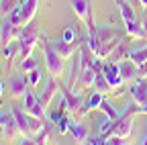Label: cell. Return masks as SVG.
<instances>
[{"label":"cell","mask_w":147,"mask_h":145,"mask_svg":"<svg viewBox=\"0 0 147 145\" xmlns=\"http://www.w3.org/2000/svg\"><path fill=\"white\" fill-rule=\"evenodd\" d=\"M39 39H45V37H43L39 25H37L35 21L23 25L21 31H18V37H16V41H18V55H16V57L21 59V61L27 59L31 53H33L35 45L39 43Z\"/></svg>","instance_id":"obj_1"},{"label":"cell","mask_w":147,"mask_h":145,"mask_svg":"<svg viewBox=\"0 0 147 145\" xmlns=\"http://www.w3.org/2000/svg\"><path fill=\"white\" fill-rule=\"evenodd\" d=\"M43 57H45V65H47V71L49 76L53 78H61L63 71H65V59L55 51L53 43L51 41H45L43 39Z\"/></svg>","instance_id":"obj_2"},{"label":"cell","mask_w":147,"mask_h":145,"mask_svg":"<svg viewBox=\"0 0 147 145\" xmlns=\"http://www.w3.org/2000/svg\"><path fill=\"white\" fill-rule=\"evenodd\" d=\"M69 4L74 8V12L78 14V19L86 25L88 33H94L96 31V23H94V12H92V2L90 0H69Z\"/></svg>","instance_id":"obj_3"},{"label":"cell","mask_w":147,"mask_h":145,"mask_svg":"<svg viewBox=\"0 0 147 145\" xmlns=\"http://www.w3.org/2000/svg\"><path fill=\"white\" fill-rule=\"evenodd\" d=\"M102 74L106 78V82L113 86V96H121V88L125 84V80L121 78V71H119V63H113V61H106L102 65Z\"/></svg>","instance_id":"obj_4"},{"label":"cell","mask_w":147,"mask_h":145,"mask_svg":"<svg viewBox=\"0 0 147 145\" xmlns=\"http://www.w3.org/2000/svg\"><path fill=\"white\" fill-rule=\"evenodd\" d=\"M0 131H2V135L8 141H14V139L21 137V131H18V125H16V119L12 113L0 115Z\"/></svg>","instance_id":"obj_5"},{"label":"cell","mask_w":147,"mask_h":145,"mask_svg":"<svg viewBox=\"0 0 147 145\" xmlns=\"http://www.w3.org/2000/svg\"><path fill=\"white\" fill-rule=\"evenodd\" d=\"M59 88H61L63 100H65V104H67V113H69V115H78V111H80L82 104H84L82 94L74 92V88H69L67 84H65V86H59Z\"/></svg>","instance_id":"obj_6"},{"label":"cell","mask_w":147,"mask_h":145,"mask_svg":"<svg viewBox=\"0 0 147 145\" xmlns=\"http://www.w3.org/2000/svg\"><path fill=\"white\" fill-rule=\"evenodd\" d=\"M25 111L29 113V115H33V117H39V119H45V106L41 104V100H39V96H37L33 90H27L25 92Z\"/></svg>","instance_id":"obj_7"},{"label":"cell","mask_w":147,"mask_h":145,"mask_svg":"<svg viewBox=\"0 0 147 145\" xmlns=\"http://www.w3.org/2000/svg\"><path fill=\"white\" fill-rule=\"evenodd\" d=\"M129 94H131L133 102H137L139 106H145L147 104V80L137 78V82L131 84V88H129Z\"/></svg>","instance_id":"obj_8"},{"label":"cell","mask_w":147,"mask_h":145,"mask_svg":"<svg viewBox=\"0 0 147 145\" xmlns=\"http://www.w3.org/2000/svg\"><path fill=\"white\" fill-rule=\"evenodd\" d=\"M18 31H21V27H16L8 16L2 21V25H0V43L2 45H8L12 41H16L18 37Z\"/></svg>","instance_id":"obj_9"},{"label":"cell","mask_w":147,"mask_h":145,"mask_svg":"<svg viewBox=\"0 0 147 145\" xmlns=\"http://www.w3.org/2000/svg\"><path fill=\"white\" fill-rule=\"evenodd\" d=\"M27 84H29L27 74H25V76L14 74V76L10 78V82H8V92H10V96H12V98H23L25 92H27Z\"/></svg>","instance_id":"obj_10"},{"label":"cell","mask_w":147,"mask_h":145,"mask_svg":"<svg viewBox=\"0 0 147 145\" xmlns=\"http://www.w3.org/2000/svg\"><path fill=\"white\" fill-rule=\"evenodd\" d=\"M59 84H57V78H49L47 80V84H45V88H43V92H39V100H41V104L45 106V108H49V104H51V100H53V96H55V92H59Z\"/></svg>","instance_id":"obj_11"},{"label":"cell","mask_w":147,"mask_h":145,"mask_svg":"<svg viewBox=\"0 0 147 145\" xmlns=\"http://www.w3.org/2000/svg\"><path fill=\"white\" fill-rule=\"evenodd\" d=\"M119 71H121V78H123L125 82L139 78V74H137V63H135V61H131L129 57H125V59H121V61H119Z\"/></svg>","instance_id":"obj_12"},{"label":"cell","mask_w":147,"mask_h":145,"mask_svg":"<svg viewBox=\"0 0 147 145\" xmlns=\"http://www.w3.org/2000/svg\"><path fill=\"white\" fill-rule=\"evenodd\" d=\"M51 43H53V41H51ZM53 47H55V51H57L63 59H69V57H74L76 49H80V43H78V41L67 43V41H63V39H61V41H55V43H53Z\"/></svg>","instance_id":"obj_13"},{"label":"cell","mask_w":147,"mask_h":145,"mask_svg":"<svg viewBox=\"0 0 147 145\" xmlns=\"http://www.w3.org/2000/svg\"><path fill=\"white\" fill-rule=\"evenodd\" d=\"M94 37L98 39V43L102 45V43H106V41H110V39H115V37H119V31L115 29V27H110V25H100V27H96V31L92 33Z\"/></svg>","instance_id":"obj_14"},{"label":"cell","mask_w":147,"mask_h":145,"mask_svg":"<svg viewBox=\"0 0 147 145\" xmlns=\"http://www.w3.org/2000/svg\"><path fill=\"white\" fill-rule=\"evenodd\" d=\"M96 76H98V69H96V67H92V65H90V67H84L82 74H80V80H78L80 90H88L90 86H94Z\"/></svg>","instance_id":"obj_15"},{"label":"cell","mask_w":147,"mask_h":145,"mask_svg":"<svg viewBox=\"0 0 147 145\" xmlns=\"http://www.w3.org/2000/svg\"><path fill=\"white\" fill-rule=\"evenodd\" d=\"M69 133H71V139L76 141V143H86V139H88V127L84 125V123H74L71 121V125H69Z\"/></svg>","instance_id":"obj_16"},{"label":"cell","mask_w":147,"mask_h":145,"mask_svg":"<svg viewBox=\"0 0 147 145\" xmlns=\"http://www.w3.org/2000/svg\"><path fill=\"white\" fill-rule=\"evenodd\" d=\"M39 10V0H25L23 2V25L31 23Z\"/></svg>","instance_id":"obj_17"},{"label":"cell","mask_w":147,"mask_h":145,"mask_svg":"<svg viewBox=\"0 0 147 145\" xmlns=\"http://www.w3.org/2000/svg\"><path fill=\"white\" fill-rule=\"evenodd\" d=\"M125 31L131 39H147V35L139 21H125Z\"/></svg>","instance_id":"obj_18"},{"label":"cell","mask_w":147,"mask_h":145,"mask_svg":"<svg viewBox=\"0 0 147 145\" xmlns=\"http://www.w3.org/2000/svg\"><path fill=\"white\" fill-rule=\"evenodd\" d=\"M119 10H121V16L123 21H137V12H135V6L129 2V0H115Z\"/></svg>","instance_id":"obj_19"},{"label":"cell","mask_w":147,"mask_h":145,"mask_svg":"<svg viewBox=\"0 0 147 145\" xmlns=\"http://www.w3.org/2000/svg\"><path fill=\"white\" fill-rule=\"evenodd\" d=\"M18 55V41H12L8 45H2V57H4V63H6V69H10L12 65V59Z\"/></svg>","instance_id":"obj_20"},{"label":"cell","mask_w":147,"mask_h":145,"mask_svg":"<svg viewBox=\"0 0 147 145\" xmlns=\"http://www.w3.org/2000/svg\"><path fill=\"white\" fill-rule=\"evenodd\" d=\"M119 45H121V41H119V37H115V39H110V41L102 43L96 55H98V57H102V59H108V55H110V53H113V51H115Z\"/></svg>","instance_id":"obj_21"},{"label":"cell","mask_w":147,"mask_h":145,"mask_svg":"<svg viewBox=\"0 0 147 145\" xmlns=\"http://www.w3.org/2000/svg\"><path fill=\"white\" fill-rule=\"evenodd\" d=\"M125 57H129L131 61H135L137 65H139V63H143V61H147V45L137 47V49H131V51H127V55H125Z\"/></svg>","instance_id":"obj_22"},{"label":"cell","mask_w":147,"mask_h":145,"mask_svg":"<svg viewBox=\"0 0 147 145\" xmlns=\"http://www.w3.org/2000/svg\"><path fill=\"white\" fill-rule=\"evenodd\" d=\"M92 88L98 90V92H102V94H113V86H110V84L106 82V78H104L102 71H98V76H96L94 86H92Z\"/></svg>","instance_id":"obj_23"},{"label":"cell","mask_w":147,"mask_h":145,"mask_svg":"<svg viewBox=\"0 0 147 145\" xmlns=\"http://www.w3.org/2000/svg\"><path fill=\"white\" fill-rule=\"evenodd\" d=\"M98 111H102V115H104V117H108L110 121H117V119L121 117V113H119V111H117V108H115L113 104H110L106 98L102 100V104H100V108H98Z\"/></svg>","instance_id":"obj_24"},{"label":"cell","mask_w":147,"mask_h":145,"mask_svg":"<svg viewBox=\"0 0 147 145\" xmlns=\"http://www.w3.org/2000/svg\"><path fill=\"white\" fill-rule=\"evenodd\" d=\"M102 100H104V94H102V92H98V90H94V92L90 94V98L86 100L88 111H98L100 104H102Z\"/></svg>","instance_id":"obj_25"},{"label":"cell","mask_w":147,"mask_h":145,"mask_svg":"<svg viewBox=\"0 0 147 145\" xmlns=\"http://www.w3.org/2000/svg\"><path fill=\"white\" fill-rule=\"evenodd\" d=\"M51 125H53V123H45V127L35 135L37 145H45V143H49V139H51Z\"/></svg>","instance_id":"obj_26"},{"label":"cell","mask_w":147,"mask_h":145,"mask_svg":"<svg viewBox=\"0 0 147 145\" xmlns=\"http://www.w3.org/2000/svg\"><path fill=\"white\" fill-rule=\"evenodd\" d=\"M18 4H21V0H0V12H2V16H8Z\"/></svg>","instance_id":"obj_27"},{"label":"cell","mask_w":147,"mask_h":145,"mask_svg":"<svg viewBox=\"0 0 147 145\" xmlns=\"http://www.w3.org/2000/svg\"><path fill=\"white\" fill-rule=\"evenodd\" d=\"M8 19H10V21H12L16 27H23V2L18 4V6H16V8L10 12V14H8Z\"/></svg>","instance_id":"obj_28"},{"label":"cell","mask_w":147,"mask_h":145,"mask_svg":"<svg viewBox=\"0 0 147 145\" xmlns=\"http://www.w3.org/2000/svg\"><path fill=\"white\" fill-rule=\"evenodd\" d=\"M35 67H39V61H37L33 55H29L27 59L21 61V71H23V74H27V71H31V69H35Z\"/></svg>","instance_id":"obj_29"},{"label":"cell","mask_w":147,"mask_h":145,"mask_svg":"<svg viewBox=\"0 0 147 145\" xmlns=\"http://www.w3.org/2000/svg\"><path fill=\"white\" fill-rule=\"evenodd\" d=\"M27 80H29V86L35 88L37 84H39V80H41V69H39V67H35V69L27 71Z\"/></svg>","instance_id":"obj_30"},{"label":"cell","mask_w":147,"mask_h":145,"mask_svg":"<svg viewBox=\"0 0 147 145\" xmlns=\"http://www.w3.org/2000/svg\"><path fill=\"white\" fill-rule=\"evenodd\" d=\"M125 55H127V51H125V47L123 45H119L113 53L108 55V61H113V63H119L121 59H125Z\"/></svg>","instance_id":"obj_31"},{"label":"cell","mask_w":147,"mask_h":145,"mask_svg":"<svg viewBox=\"0 0 147 145\" xmlns=\"http://www.w3.org/2000/svg\"><path fill=\"white\" fill-rule=\"evenodd\" d=\"M61 39L67 41V43L78 41V35H76V29H74V25H67V27L63 29V37H61Z\"/></svg>","instance_id":"obj_32"},{"label":"cell","mask_w":147,"mask_h":145,"mask_svg":"<svg viewBox=\"0 0 147 145\" xmlns=\"http://www.w3.org/2000/svg\"><path fill=\"white\" fill-rule=\"evenodd\" d=\"M69 125H71L69 117H67V115H63V117H61V121L57 123V133H59V135H65V133H69Z\"/></svg>","instance_id":"obj_33"},{"label":"cell","mask_w":147,"mask_h":145,"mask_svg":"<svg viewBox=\"0 0 147 145\" xmlns=\"http://www.w3.org/2000/svg\"><path fill=\"white\" fill-rule=\"evenodd\" d=\"M86 143H90V145H104V143H106V137H104L102 133H98V135H88Z\"/></svg>","instance_id":"obj_34"},{"label":"cell","mask_w":147,"mask_h":145,"mask_svg":"<svg viewBox=\"0 0 147 145\" xmlns=\"http://www.w3.org/2000/svg\"><path fill=\"white\" fill-rule=\"evenodd\" d=\"M65 115V111H61V108H57L55 113H51L49 115V123H53V125H57L59 121H61V117Z\"/></svg>","instance_id":"obj_35"},{"label":"cell","mask_w":147,"mask_h":145,"mask_svg":"<svg viewBox=\"0 0 147 145\" xmlns=\"http://www.w3.org/2000/svg\"><path fill=\"white\" fill-rule=\"evenodd\" d=\"M137 74H139V78H147V61L137 65Z\"/></svg>","instance_id":"obj_36"},{"label":"cell","mask_w":147,"mask_h":145,"mask_svg":"<svg viewBox=\"0 0 147 145\" xmlns=\"http://www.w3.org/2000/svg\"><path fill=\"white\" fill-rule=\"evenodd\" d=\"M141 27H143V31H145V35H147V14L143 16V21H141Z\"/></svg>","instance_id":"obj_37"},{"label":"cell","mask_w":147,"mask_h":145,"mask_svg":"<svg viewBox=\"0 0 147 145\" xmlns=\"http://www.w3.org/2000/svg\"><path fill=\"white\" fill-rule=\"evenodd\" d=\"M139 2H141V6H143V8H147V0H139Z\"/></svg>","instance_id":"obj_38"},{"label":"cell","mask_w":147,"mask_h":145,"mask_svg":"<svg viewBox=\"0 0 147 145\" xmlns=\"http://www.w3.org/2000/svg\"><path fill=\"white\" fill-rule=\"evenodd\" d=\"M2 92H4V84L0 82V96H2Z\"/></svg>","instance_id":"obj_39"},{"label":"cell","mask_w":147,"mask_h":145,"mask_svg":"<svg viewBox=\"0 0 147 145\" xmlns=\"http://www.w3.org/2000/svg\"><path fill=\"white\" fill-rule=\"evenodd\" d=\"M129 2H131V4H133V6H135V4H137V2H139V0H129Z\"/></svg>","instance_id":"obj_40"},{"label":"cell","mask_w":147,"mask_h":145,"mask_svg":"<svg viewBox=\"0 0 147 145\" xmlns=\"http://www.w3.org/2000/svg\"><path fill=\"white\" fill-rule=\"evenodd\" d=\"M143 143H145V145H147V133H145V139H143Z\"/></svg>","instance_id":"obj_41"}]
</instances>
